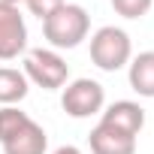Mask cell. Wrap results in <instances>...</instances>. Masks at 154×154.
Here are the masks:
<instances>
[{"instance_id": "3957f363", "label": "cell", "mask_w": 154, "mask_h": 154, "mask_svg": "<svg viewBox=\"0 0 154 154\" xmlns=\"http://www.w3.org/2000/svg\"><path fill=\"white\" fill-rule=\"evenodd\" d=\"M24 75H27L33 85H39L45 91H54V88H63L66 85L69 66L51 48H30L27 57H24Z\"/></svg>"}, {"instance_id": "9a60e30c", "label": "cell", "mask_w": 154, "mask_h": 154, "mask_svg": "<svg viewBox=\"0 0 154 154\" xmlns=\"http://www.w3.org/2000/svg\"><path fill=\"white\" fill-rule=\"evenodd\" d=\"M0 3H6V6H18V3H24V0H0Z\"/></svg>"}, {"instance_id": "8992f818", "label": "cell", "mask_w": 154, "mask_h": 154, "mask_svg": "<svg viewBox=\"0 0 154 154\" xmlns=\"http://www.w3.org/2000/svg\"><path fill=\"white\" fill-rule=\"evenodd\" d=\"M88 142H91L94 154H136V136L121 133V130H115L103 121L91 130Z\"/></svg>"}, {"instance_id": "30bf717a", "label": "cell", "mask_w": 154, "mask_h": 154, "mask_svg": "<svg viewBox=\"0 0 154 154\" xmlns=\"http://www.w3.org/2000/svg\"><path fill=\"white\" fill-rule=\"evenodd\" d=\"M24 97H27V75L12 66H0V106H15Z\"/></svg>"}, {"instance_id": "6da1fadb", "label": "cell", "mask_w": 154, "mask_h": 154, "mask_svg": "<svg viewBox=\"0 0 154 154\" xmlns=\"http://www.w3.org/2000/svg\"><path fill=\"white\" fill-rule=\"evenodd\" d=\"M91 30V15L79 3H63L48 18H42V36L51 48H75Z\"/></svg>"}, {"instance_id": "7a4b0ae2", "label": "cell", "mask_w": 154, "mask_h": 154, "mask_svg": "<svg viewBox=\"0 0 154 154\" xmlns=\"http://www.w3.org/2000/svg\"><path fill=\"white\" fill-rule=\"evenodd\" d=\"M130 54H133V42H130V36L121 27L106 24V27H100L91 36V60L103 72H115V69L127 66Z\"/></svg>"}, {"instance_id": "5bb4252c", "label": "cell", "mask_w": 154, "mask_h": 154, "mask_svg": "<svg viewBox=\"0 0 154 154\" xmlns=\"http://www.w3.org/2000/svg\"><path fill=\"white\" fill-rule=\"evenodd\" d=\"M51 154H82V151L75 148V145H60V148H54Z\"/></svg>"}, {"instance_id": "277c9868", "label": "cell", "mask_w": 154, "mask_h": 154, "mask_svg": "<svg viewBox=\"0 0 154 154\" xmlns=\"http://www.w3.org/2000/svg\"><path fill=\"white\" fill-rule=\"evenodd\" d=\"M103 103H106V91L94 79H75L60 94V106L69 118H91L103 112Z\"/></svg>"}, {"instance_id": "9c48e42d", "label": "cell", "mask_w": 154, "mask_h": 154, "mask_svg": "<svg viewBox=\"0 0 154 154\" xmlns=\"http://www.w3.org/2000/svg\"><path fill=\"white\" fill-rule=\"evenodd\" d=\"M130 88L139 97H154V51H139L130 60Z\"/></svg>"}, {"instance_id": "8fae6325", "label": "cell", "mask_w": 154, "mask_h": 154, "mask_svg": "<svg viewBox=\"0 0 154 154\" xmlns=\"http://www.w3.org/2000/svg\"><path fill=\"white\" fill-rule=\"evenodd\" d=\"M27 121H30V115L21 112L18 106H0V145L6 139H12Z\"/></svg>"}, {"instance_id": "7c38bea8", "label": "cell", "mask_w": 154, "mask_h": 154, "mask_svg": "<svg viewBox=\"0 0 154 154\" xmlns=\"http://www.w3.org/2000/svg\"><path fill=\"white\" fill-rule=\"evenodd\" d=\"M154 0H112V9L121 15V18H142L148 15Z\"/></svg>"}, {"instance_id": "ba28073f", "label": "cell", "mask_w": 154, "mask_h": 154, "mask_svg": "<svg viewBox=\"0 0 154 154\" xmlns=\"http://www.w3.org/2000/svg\"><path fill=\"white\" fill-rule=\"evenodd\" d=\"M45 148H48V136L33 118L12 139L3 142V154H45Z\"/></svg>"}, {"instance_id": "5b68a950", "label": "cell", "mask_w": 154, "mask_h": 154, "mask_svg": "<svg viewBox=\"0 0 154 154\" xmlns=\"http://www.w3.org/2000/svg\"><path fill=\"white\" fill-rule=\"evenodd\" d=\"M27 48V24L18 6L0 3V60H12Z\"/></svg>"}, {"instance_id": "4fadbf2b", "label": "cell", "mask_w": 154, "mask_h": 154, "mask_svg": "<svg viewBox=\"0 0 154 154\" xmlns=\"http://www.w3.org/2000/svg\"><path fill=\"white\" fill-rule=\"evenodd\" d=\"M24 3H27L30 15H36V18L42 21V18H48L54 9H60V6L66 3V0H24Z\"/></svg>"}, {"instance_id": "52a82bcc", "label": "cell", "mask_w": 154, "mask_h": 154, "mask_svg": "<svg viewBox=\"0 0 154 154\" xmlns=\"http://www.w3.org/2000/svg\"><path fill=\"white\" fill-rule=\"evenodd\" d=\"M100 115H103V124H109V127H115L121 133H130V136H136L145 127V109L139 103H133V100H115Z\"/></svg>"}]
</instances>
